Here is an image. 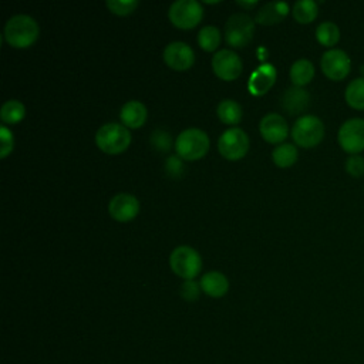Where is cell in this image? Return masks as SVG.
Instances as JSON below:
<instances>
[{
  "instance_id": "cell-20",
  "label": "cell",
  "mask_w": 364,
  "mask_h": 364,
  "mask_svg": "<svg viewBox=\"0 0 364 364\" xmlns=\"http://www.w3.org/2000/svg\"><path fill=\"white\" fill-rule=\"evenodd\" d=\"M314 77V65L307 58L296 60L290 67V80L296 87L309 84Z\"/></svg>"
},
{
  "instance_id": "cell-11",
  "label": "cell",
  "mask_w": 364,
  "mask_h": 364,
  "mask_svg": "<svg viewBox=\"0 0 364 364\" xmlns=\"http://www.w3.org/2000/svg\"><path fill=\"white\" fill-rule=\"evenodd\" d=\"M212 68L219 78L232 81L242 73V60L233 50L222 48L213 54Z\"/></svg>"
},
{
  "instance_id": "cell-25",
  "label": "cell",
  "mask_w": 364,
  "mask_h": 364,
  "mask_svg": "<svg viewBox=\"0 0 364 364\" xmlns=\"http://www.w3.org/2000/svg\"><path fill=\"white\" fill-rule=\"evenodd\" d=\"M273 162L280 168H287L293 165L297 159V148L293 144H279L272 152Z\"/></svg>"
},
{
  "instance_id": "cell-26",
  "label": "cell",
  "mask_w": 364,
  "mask_h": 364,
  "mask_svg": "<svg viewBox=\"0 0 364 364\" xmlns=\"http://www.w3.org/2000/svg\"><path fill=\"white\" fill-rule=\"evenodd\" d=\"M26 115V108L18 100H7L0 109V118L6 124H16Z\"/></svg>"
},
{
  "instance_id": "cell-17",
  "label": "cell",
  "mask_w": 364,
  "mask_h": 364,
  "mask_svg": "<svg viewBox=\"0 0 364 364\" xmlns=\"http://www.w3.org/2000/svg\"><path fill=\"white\" fill-rule=\"evenodd\" d=\"M199 284H200L202 291H205L210 297H222L226 294V291L229 289L228 277L218 270L205 273L200 277Z\"/></svg>"
},
{
  "instance_id": "cell-5",
  "label": "cell",
  "mask_w": 364,
  "mask_h": 364,
  "mask_svg": "<svg viewBox=\"0 0 364 364\" xmlns=\"http://www.w3.org/2000/svg\"><path fill=\"white\" fill-rule=\"evenodd\" d=\"M291 136L299 146L313 148L324 136V125L316 115H301L291 127Z\"/></svg>"
},
{
  "instance_id": "cell-16",
  "label": "cell",
  "mask_w": 364,
  "mask_h": 364,
  "mask_svg": "<svg viewBox=\"0 0 364 364\" xmlns=\"http://www.w3.org/2000/svg\"><path fill=\"white\" fill-rule=\"evenodd\" d=\"M119 117L125 127L139 128L146 121L148 111H146V107L141 101L129 100L121 107Z\"/></svg>"
},
{
  "instance_id": "cell-24",
  "label": "cell",
  "mask_w": 364,
  "mask_h": 364,
  "mask_svg": "<svg viewBox=\"0 0 364 364\" xmlns=\"http://www.w3.org/2000/svg\"><path fill=\"white\" fill-rule=\"evenodd\" d=\"M316 38L324 47H333L340 40V30L333 21H323L316 28Z\"/></svg>"
},
{
  "instance_id": "cell-23",
  "label": "cell",
  "mask_w": 364,
  "mask_h": 364,
  "mask_svg": "<svg viewBox=\"0 0 364 364\" xmlns=\"http://www.w3.org/2000/svg\"><path fill=\"white\" fill-rule=\"evenodd\" d=\"M293 17L301 24L311 23L318 14V6L313 0H299L293 6Z\"/></svg>"
},
{
  "instance_id": "cell-15",
  "label": "cell",
  "mask_w": 364,
  "mask_h": 364,
  "mask_svg": "<svg viewBox=\"0 0 364 364\" xmlns=\"http://www.w3.org/2000/svg\"><path fill=\"white\" fill-rule=\"evenodd\" d=\"M274 81H276L274 65L264 63L253 70V73L249 77L247 87L253 95H262L270 90V87L274 84Z\"/></svg>"
},
{
  "instance_id": "cell-27",
  "label": "cell",
  "mask_w": 364,
  "mask_h": 364,
  "mask_svg": "<svg viewBox=\"0 0 364 364\" xmlns=\"http://www.w3.org/2000/svg\"><path fill=\"white\" fill-rule=\"evenodd\" d=\"M198 43L206 51H213L220 43V31L215 26H205L198 33Z\"/></svg>"
},
{
  "instance_id": "cell-22",
  "label": "cell",
  "mask_w": 364,
  "mask_h": 364,
  "mask_svg": "<svg viewBox=\"0 0 364 364\" xmlns=\"http://www.w3.org/2000/svg\"><path fill=\"white\" fill-rule=\"evenodd\" d=\"M346 102L354 109H364V77L354 78L344 91Z\"/></svg>"
},
{
  "instance_id": "cell-12",
  "label": "cell",
  "mask_w": 364,
  "mask_h": 364,
  "mask_svg": "<svg viewBox=\"0 0 364 364\" xmlns=\"http://www.w3.org/2000/svg\"><path fill=\"white\" fill-rule=\"evenodd\" d=\"M165 63L178 71L191 68L195 61V53L192 47L185 41H172L164 48Z\"/></svg>"
},
{
  "instance_id": "cell-14",
  "label": "cell",
  "mask_w": 364,
  "mask_h": 364,
  "mask_svg": "<svg viewBox=\"0 0 364 364\" xmlns=\"http://www.w3.org/2000/svg\"><path fill=\"white\" fill-rule=\"evenodd\" d=\"M259 129L262 136L272 144H279L284 141L289 132V127L286 119L276 112H269L266 114L259 124Z\"/></svg>"
},
{
  "instance_id": "cell-32",
  "label": "cell",
  "mask_w": 364,
  "mask_h": 364,
  "mask_svg": "<svg viewBox=\"0 0 364 364\" xmlns=\"http://www.w3.org/2000/svg\"><path fill=\"white\" fill-rule=\"evenodd\" d=\"M200 284L195 280H186L182 286H181V296L188 300V301H193L199 297L200 294Z\"/></svg>"
},
{
  "instance_id": "cell-8",
  "label": "cell",
  "mask_w": 364,
  "mask_h": 364,
  "mask_svg": "<svg viewBox=\"0 0 364 364\" xmlns=\"http://www.w3.org/2000/svg\"><path fill=\"white\" fill-rule=\"evenodd\" d=\"M218 149L226 159H240L249 149V136L242 128H228L218 139Z\"/></svg>"
},
{
  "instance_id": "cell-2",
  "label": "cell",
  "mask_w": 364,
  "mask_h": 364,
  "mask_svg": "<svg viewBox=\"0 0 364 364\" xmlns=\"http://www.w3.org/2000/svg\"><path fill=\"white\" fill-rule=\"evenodd\" d=\"M209 136L199 128L183 129L175 139V149L179 158L195 161L202 158L209 149Z\"/></svg>"
},
{
  "instance_id": "cell-6",
  "label": "cell",
  "mask_w": 364,
  "mask_h": 364,
  "mask_svg": "<svg viewBox=\"0 0 364 364\" xmlns=\"http://www.w3.org/2000/svg\"><path fill=\"white\" fill-rule=\"evenodd\" d=\"M255 23L245 13L232 14L225 24V40L232 47H245L253 37Z\"/></svg>"
},
{
  "instance_id": "cell-9",
  "label": "cell",
  "mask_w": 364,
  "mask_h": 364,
  "mask_svg": "<svg viewBox=\"0 0 364 364\" xmlns=\"http://www.w3.org/2000/svg\"><path fill=\"white\" fill-rule=\"evenodd\" d=\"M337 139L344 152L358 155L364 151V119L351 118L344 121L338 129Z\"/></svg>"
},
{
  "instance_id": "cell-19",
  "label": "cell",
  "mask_w": 364,
  "mask_h": 364,
  "mask_svg": "<svg viewBox=\"0 0 364 364\" xmlns=\"http://www.w3.org/2000/svg\"><path fill=\"white\" fill-rule=\"evenodd\" d=\"M309 101H310L309 92L306 90H303L301 87H296V85L287 88L286 92L283 94V100H282L283 108L291 115L303 112L307 108Z\"/></svg>"
},
{
  "instance_id": "cell-13",
  "label": "cell",
  "mask_w": 364,
  "mask_h": 364,
  "mask_svg": "<svg viewBox=\"0 0 364 364\" xmlns=\"http://www.w3.org/2000/svg\"><path fill=\"white\" fill-rule=\"evenodd\" d=\"M109 215L119 222H128L134 219L139 212V200L131 193H117L108 203Z\"/></svg>"
},
{
  "instance_id": "cell-29",
  "label": "cell",
  "mask_w": 364,
  "mask_h": 364,
  "mask_svg": "<svg viewBox=\"0 0 364 364\" xmlns=\"http://www.w3.org/2000/svg\"><path fill=\"white\" fill-rule=\"evenodd\" d=\"M13 145L14 139L11 131L6 125H3L0 128V156L6 158L13 151Z\"/></svg>"
},
{
  "instance_id": "cell-31",
  "label": "cell",
  "mask_w": 364,
  "mask_h": 364,
  "mask_svg": "<svg viewBox=\"0 0 364 364\" xmlns=\"http://www.w3.org/2000/svg\"><path fill=\"white\" fill-rule=\"evenodd\" d=\"M151 144L159 151H168L171 146V135L164 129H155L151 134Z\"/></svg>"
},
{
  "instance_id": "cell-21",
  "label": "cell",
  "mask_w": 364,
  "mask_h": 364,
  "mask_svg": "<svg viewBox=\"0 0 364 364\" xmlns=\"http://www.w3.org/2000/svg\"><path fill=\"white\" fill-rule=\"evenodd\" d=\"M218 117L222 122L233 125L237 124L242 119V107L237 101L230 100V98H225L218 104L216 108Z\"/></svg>"
},
{
  "instance_id": "cell-33",
  "label": "cell",
  "mask_w": 364,
  "mask_h": 364,
  "mask_svg": "<svg viewBox=\"0 0 364 364\" xmlns=\"http://www.w3.org/2000/svg\"><path fill=\"white\" fill-rule=\"evenodd\" d=\"M182 158L176 156V155H171L168 159H166V164H165V168L168 171V173L171 176H179L183 171V164L181 161Z\"/></svg>"
},
{
  "instance_id": "cell-1",
  "label": "cell",
  "mask_w": 364,
  "mask_h": 364,
  "mask_svg": "<svg viewBox=\"0 0 364 364\" xmlns=\"http://www.w3.org/2000/svg\"><path fill=\"white\" fill-rule=\"evenodd\" d=\"M40 28L37 21L28 14H14L4 26V40L16 48L30 47L38 37Z\"/></svg>"
},
{
  "instance_id": "cell-28",
  "label": "cell",
  "mask_w": 364,
  "mask_h": 364,
  "mask_svg": "<svg viewBox=\"0 0 364 364\" xmlns=\"http://www.w3.org/2000/svg\"><path fill=\"white\" fill-rule=\"evenodd\" d=\"M136 6L138 0H107V7L118 16L131 14Z\"/></svg>"
},
{
  "instance_id": "cell-18",
  "label": "cell",
  "mask_w": 364,
  "mask_h": 364,
  "mask_svg": "<svg viewBox=\"0 0 364 364\" xmlns=\"http://www.w3.org/2000/svg\"><path fill=\"white\" fill-rule=\"evenodd\" d=\"M289 13V4L284 1L264 3L256 13V21L260 24H277Z\"/></svg>"
},
{
  "instance_id": "cell-7",
  "label": "cell",
  "mask_w": 364,
  "mask_h": 364,
  "mask_svg": "<svg viewBox=\"0 0 364 364\" xmlns=\"http://www.w3.org/2000/svg\"><path fill=\"white\" fill-rule=\"evenodd\" d=\"M171 23L179 28H192L203 17V7L198 0H176L169 6Z\"/></svg>"
},
{
  "instance_id": "cell-3",
  "label": "cell",
  "mask_w": 364,
  "mask_h": 364,
  "mask_svg": "<svg viewBox=\"0 0 364 364\" xmlns=\"http://www.w3.org/2000/svg\"><path fill=\"white\" fill-rule=\"evenodd\" d=\"M131 134L124 124L107 122L95 132L97 146L107 154H119L128 148Z\"/></svg>"
},
{
  "instance_id": "cell-4",
  "label": "cell",
  "mask_w": 364,
  "mask_h": 364,
  "mask_svg": "<svg viewBox=\"0 0 364 364\" xmlns=\"http://www.w3.org/2000/svg\"><path fill=\"white\" fill-rule=\"evenodd\" d=\"M169 266L179 277L185 280H193L202 269V259L193 247L182 245L171 252Z\"/></svg>"
},
{
  "instance_id": "cell-10",
  "label": "cell",
  "mask_w": 364,
  "mask_h": 364,
  "mask_svg": "<svg viewBox=\"0 0 364 364\" xmlns=\"http://www.w3.org/2000/svg\"><path fill=\"white\" fill-rule=\"evenodd\" d=\"M320 67L327 78L333 81H341L348 75L351 61L346 51L338 48H330L321 55Z\"/></svg>"
},
{
  "instance_id": "cell-30",
  "label": "cell",
  "mask_w": 364,
  "mask_h": 364,
  "mask_svg": "<svg viewBox=\"0 0 364 364\" xmlns=\"http://www.w3.org/2000/svg\"><path fill=\"white\" fill-rule=\"evenodd\" d=\"M346 171L351 176H363L364 175V156L361 155H351L346 161Z\"/></svg>"
},
{
  "instance_id": "cell-34",
  "label": "cell",
  "mask_w": 364,
  "mask_h": 364,
  "mask_svg": "<svg viewBox=\"0 0 364 364\" xmlns=\"http://www.w3.org/2000/svg\"><path fill=\"white\" fill-rule=\"evenodd\" d=\"M236 4H239L240 7H245V9H252V7H255V6L257 4V1H256V0H252V1H243V0H237V1H236Z\"/></svg>"
}]
</instances>
